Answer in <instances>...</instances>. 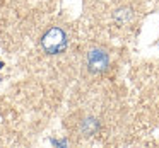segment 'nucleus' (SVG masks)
<instances>
[{
  "mask_svg": "<svg viewBox=\"0 0 159 148\" xmlns=\"http://www.w3.org/2000/svg\"><path fill=\"white\" fill-rule=\"evenodd\" d=\"M41 48L48 55H58L67 48V34L60 27H50L41 38Z\"/></svg>",
  "mask_w": 159,
  "mask_h": 148,
  "instance_id": "1",
  "label": "nucleus"
},
{
  "mask_svg": "<svg viewBox=\"0 0 159 148\" xmlns=\"http://www.w3.org/2000/svg\"><path fill=\"white\" fill-rule=\"evenodd\" d=\"M108 63H110V58H108L106 51L103 49H91L87 53V66H89L91 72H104L108 68Z\"/></svg>",
  "mask_w": 159,
  "mask_h": 148,
  "instance_id": "2",
  "label": "nucleus"
},
{
  "mask_svg": "<svg viewBox=\"0 0 159 148\" xmlns=\"http://www.w3.org/2000/svg\"><path fill=\"white\" fill-rule=\"evenodd\" d=\"M96 128H98V123L94 119H86L82 123V131L87 134H93L94 131H96Z\"/></svg>",
  "mask_w": 159,
  "mask_h": 148,
  "instance_id": "3",
  "label": "nucleus"
},
{
  "mask_svg": "<svg viewBox=\"0 0 159 148\" xmlns=\"http://www.w3.org/2000/svg\"><path fill=\"white\" fill-rule=\"evenodd\" d=\"M52 143L55 146H67V141H58V140H52Z\"/></svg>",
  "mask_w": 159,
  "mask_h": 148,
  "instance_id": "4",
  "label": "nucleus"
},
{
  "mask_svg": "<svg viewBox=\"0 0 159 148\" xmlns=\"http://www.w3.org/2000/svg\"><path fill=\"white\" fill-rule=\"evenodd\" d=\"M2 66H4V63H2V61H0V68H2Z\"/></svg>",
  "mask_w": 159,
  "mask_h": 148,
  "instance_id": "5",
  "label": "nucleus"
}]
</instances>
